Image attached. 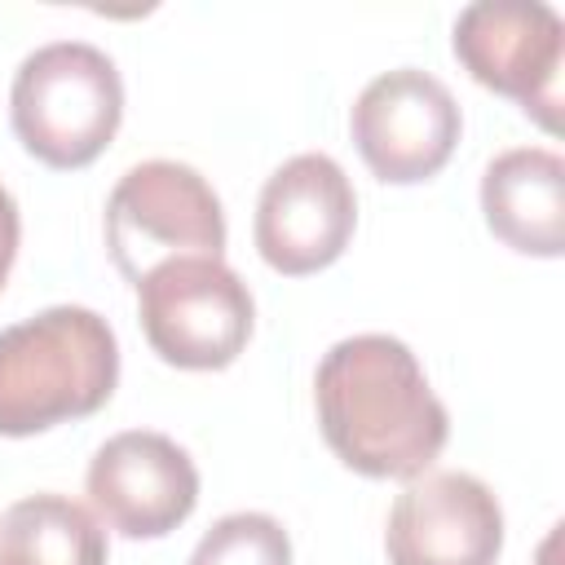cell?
<instances>
[{"mask_svg": "<svg viewBox=\"0 0 565 565\" xmlns=\"http://www.w3.org/2000/svg\"><path fill=\"white\" fill-rule=\"evenodd\" d=\"M353 181L322 150L291 154L282 168H274L256 199V252L269 269L287 278L335 265L353 238Z\"/></svg>", "mask_w": 565, "mask_h": 565, "instance_id": "cell-8", "label": "cell"}, {"mask_svg": "<svg viewBox=\"0 0 565 565\" xmlns=\"http://www.w3.org/2000/svg\"><path fill=\"white\" fill-rule=\"evenodd\" d=\"M106 252L137 287L154 265L225 252V212L207 177L177 159L128 168L106 199Z\"/></svg>", "mask_w": 565, "mask_h": 565, "instance_id": "cell-4", "label": "cell"}, {"mask_svg": "<svg viewBox=\"0 0 565 565\" xmlns=\"http://www.w3.org/2000/svg\"><path fill=\"white\" fill-rule=\"evenodd\" d=\"M119 384V340L84 305H49L0 331V437L84 419Z\"/></svg>", "mask_w": 565, "mask_h": 565, "instance_id": "cell-2", "label": "cell"}, {"mask_svg": "<svg viewBox=\"0 0 565 565\" xmlns=\"http://www.w3.org/2000/svg\"><path fill=\"white\" fill-rule=\"evenodd\" d=\"M185 565H291V539L269 512H230L199 539Z\"/></svg>", "mask_w": 565, "mask_h": 565, "instance_id": "cell-13", "label": "cell"}, {"mask_svg": "<svg viewBox=\"0 0 565 565\" xmlns=\"http://www.w3.org/2000/svg\"><path fill=\"white\" fill-rule=\"evenodd\" d=\"M318 428L335 459L362 477L411 481L433 468L450 415L428 388L415 353L384 331L331 344L313 371Z\"/></svg>", "mask_w": 565, "mask_h": 565, "instance_id": "cell-1", "label": "cell"}, {"mask_svg": "<svg viewBox=\"0 0 565 565\" xmlns=\"http://www.w3.org/2000/svg\"><path fill=\"white\" fill-rule=\"evenodd\" d=\"M84 490L93 512L124 539H163L194 512L199 468L168 433L128 428L97 446Z\"/></svg>", "mask_w": 565, "mask_h": 565, "instance_id": "cell-9", "label": "cell"}, {"mask_svg": "<svg viewBox=\"0 0 565 565\" xmlns=\"http://www.w3.org/2000/svg\"><path fill=\"white\" fill-rule=\"evenodd\" d=\"M384 552L388 565H494L503 508L472 472H419L393 499Z\"/></svg>", "mask_w": 565, "mask_h": 565, "instance_id": "cell-10", "label": "cell"}, {"mask_svg": "<svg viewBox=\"0 0 565 565\" xmlns=\"http://www.w3.org/2000/svg\"><path fill=\"white\" fill-rule=\"evenodd\" d=\"M9 119L26 154L44 168H88L119 132V66L84 40H53L22 57L9 88Z\"/></svg>", "mask_w": 565, "mask_h": 565, "instance_id": "cell-3", "label": "cell"}, {"mask_svg": "<svg viewBox=\"0 0 565 565\" xmlns=\"http://www.w3.org/2000/svg\"><path fill=\"white\" fill-rule=\"evenodd\" d=\"M481 212L490 234L521 256L565 252V159L543 146H516L486 163Z\"/></svg>", "mask_w": 565, "mask_h": 565, "instance_id": "cell-11", "label": "cell"}, {"mask_svg": "<svg viewBox=\"0 0 565 565\" xmlns=\"http://www.w3.org/2000/svg\"><path fill=\"white\" fill-rule=\"evenodd\" d=\"M137 318L168 366L221 371L247 349L256 300L221 256H181L137 282Z\"/></svg>", "mask_w": 565, "mask_h": 565, "instance_id": "cell-5", "label": "cell"}, {"mask_svg": "<svg viewBox=\"0 0 565 565\" xmlns=\"http://www.w3.org/2000/svg\"><path fill=\"white\" fill-rule=\"evenodd\" d=\"M18 238H22V216H18V203H13L9 185L0 181V291H4V278L18 260Z\"/></svg>", "mask_w": 565, "mask_h": 565, "instance_id": "cell-14", "label": "cell"}, {"mask_svg": "<svg viewBox=\"0 0 565 565\" xmlns=\"http://www.w3.org/2000/svg\"><path fill=\"white\" fill-rule=\"evenodd\" d=\"M349 132L362 163L380 181L415 185L450 163L463 115L455 93L437 75L419 66H393L358 93L349 110Z\"/></svg>", "mask_w": 565, "mask_h": 565, "instance_id": "cell-7", "label": "cell"}, {"mask_svg": "<svg viewBox=\"0 0 565 565\" xmlns=\"http://www.w3.org/2000/svg\"><path fill=\"white\" fill-rule=\"evenodd\" d=\"M463 71L547 132L561 124V62H565V22L543 0H477L455 18L450 35Z\"/></svg>", "mask_w": 565, "mask_h": 565, "instance_id": "cell-6", "label": "cell"}, {"mask_svg": "<svg viewBox=\"0 0 565 565\" xmlns=\"http://www.w3.org/2000/svg\"><path fill=\"white\" fill-rule=\"evenodd\" d=\"M106 530L66 494H26L0 516V565H106Z\"/></svg>", "mask_w": 565, "mask_h": 565, "instance_id": "cell-12", "label": "cell"}]
</instances>
